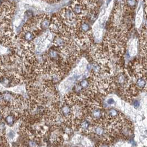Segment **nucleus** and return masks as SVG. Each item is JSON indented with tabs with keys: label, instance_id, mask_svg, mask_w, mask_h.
Instances as JSON below:
<instances>
[{
	"label": "nucleus",
	"instance_id": "1",
	"mask_svg": "<svg viewBox=\"0 0 147 147\" xmlns=\"http://www.w3.org/2000/svg\"><path fill=\"white\" fill-rule=\"evenodd\" d=\"M114 85L121 89L125 90L129 85L128 75L124 72H119L112 76Z\"/></svg>",
	"mask_w": 147,
	"mask_h": 147
},
{
	"label": "nucleus",
	"instance_id": "2",
	"mask_svg": "<svg viewBox=\"0 0 147 147\" xmlns=\"http://www.w3.org/2000/svg\"><path fill=\"white\" fill-rule=\"evenodd\" d=\"M59 17L66 24V23H72L77 20V17L72 11L70 6H68L62 9V10H61L59 14Z\"/></svg>",
	"mask_w": 147,
	"mask_h": 147
},
{
	"label": "nucleus",
	"instance_id": "3",
	"mask_svg": "<svg viewBox=\"0 0 147 147\" xmlns=\"http://www.w3.org/2000/svg\"><path fill=\"white\" fill-rule=\"evenodd\" d=\"M134 84L139 91L143 90L144 89H146V77L137 78L135 84Z\"/></svg>",
	"mask_w": 147,
	"mask_h": 147
},
{
	"label": "nucleus",
	"instance_id": "4",
	"mask_svg": "<svg viewBox=\"0 0 147 147\" xmlns=\"http://www.w3.org/2000/svg\"><path fill=\"white\" fill-rule=\"evenodd\" d=\"M80 128V129L84 132H86L87 131H89V129H90V125L89 122L87 120L84 119L82 120L78 126Z\"/></svg>",
	"mask_w": 147,
	"mask_h": 147
},
{
	"label": "nucleus",
	"instance_id": "5",
	"mask_svg": "<svg viewBox=\"0 0 147 147\" xmlns=\"http://www.w3.org/2000/svg\"><path fill=\"white\" fill-rule=\"evenodd\" d=\"M57 132H54L52 133L50 138L54 143H60L62 141V137Z\"/></svg>",
	"mask_w": 147,
	"mask_h": 147
},
{
	"label": "nucleus",
	"instance_id": "6",
	"mask_svg": "<svg viewBox=\"0 0 147 147\" xmlns=\"http://www.w3.org/2000/svg\"><path fill=\"white\" fill-rule=\"evenodd\" d=\"M94 132L95 133L99 135H101L104 133V126H102V124H96L94 127Z\"/></svg>",
	"mask_w": 147,
	"mask_h": 147
},
{
	"label": "nucleus",
	"instance_id": "7",
	"mask_svg": "<svg viewBox=\"0 0 147 147\" xmlns=\"http://www.w3.org/2000/svg\"><path fill=\"white\" fill-rule=\"evenodd\" d=\"M6 120L7 121V123L8 124H13V121H14V118L13 116L12 115H8L6 117Z\"/></svg>",
	"mask_w": 147,
	"mask_h": 147
},
{
	"label": "nucleus",
	"instance_id": "8",
	"mask_svg": "<svg viewBox=\"0 0 147 147\" xmlns=\"http://www.w3.org/2000/svg\"><path fill=\"white\" fill-rule=\"evenodd\" d=\"M15 133L12 130H9L8 133V137L9 139H13L15 137Z\"/></svg>",
	"mask_w": 147,
	"mask_h": 147
},
{
	"label": "nucleus",
	"instance_id": "9",
	"mask_svg": "<svg viewBox=\"0 0 147 147\" xmlns=\"http://www.w3.org/2000/svg\"><path fill=\"white\" fill-rule=\"evenodd\" d=\"M97 147H110V146L106 143H100L98 144Z\"/></svg>",
	"mask_w": 147,
	"mask_h": 147
},
{
	"label": "nucleus",
	"instance_id": "10",
	"mask_svg": "<svg viewBox=\"0 0 147 147\" xmlns=\"http://www.w3.org/2000/svg\"><path fill=\"white\" fill-rule=\"evenodd\" d=\"M107 104L110 105H113L115 104V101L114 100L112 99V98H110V99H109L107 100Z\"/></svg>",
	"mask_w": 147,
	"mask_h": 147
},
{
	"label": "nucleus",
	"instance_id": "11",
	"mask_svg": "<svg viewBox=\"0 0 147 147\" xmlns=\"http://www.w3.org/2000/svg\"><path fill=\"white\" fill-rule=\"evenodd\" d=\"M29 145L31 147H37V144H36V142L33 140H31L29 142Z\"/></svg>",
	"mask_w": 147,
	"mask_h": 147
},
{
	"label": "nucleus",
	"instance_id": "12",
	"mask_svg": "<svg viewBox=\"0 0 147 147\" xmlns=\"http://www.w3.org/2000/svg\"><path fill=\"white\" fill-rule=\"evenodd\" d=\"M134 106H136V107L138 106H139V103H138V102L135 101V102H134Z\"/></svg>",
	"mask_w": 147,
	"mask_h": 147
},
{
	"label": "nucleus",
	"instance_id": "13",
	"mask_svg": "<svg viewBox=\"0 0 147 147\" xmlns=\"http://www.w3.org/2000/svg\"><path fill=\"white\" fill-rule=\"evenodd\" d=\"M0 118H1V114H0Z\"/></svg>",
	"mask_w": 147,
	"mask_h": 147
}]
</instances>
